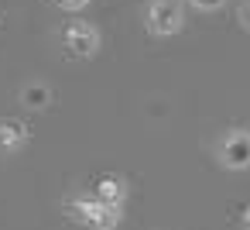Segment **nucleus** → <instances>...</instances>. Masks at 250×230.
<instances>
[{
    "instance_id": "3",
    "label": "nucleus",
    "mask_w": 250,
    "mask_h": 230,
    "mask_svg": "<svg viewBox=\"0 0 250 230\" xmlns=\"http://www.w3.org/2000/svg\"><path fill=\"white\" fill-rule=\"evenodd\" d=\"M216 165L226 172L250 168V127H229L216 141Z\"/></svg>"
},
{
    "instance_id": "6",
    "label": "nucleus",
    "mask_w": 250,
    "mask_h": 230,
    "mask_svg": "<svg viewBox=\"0 0 250 230\" xmlns=\"http://www.w3.org/2000/svg\"><path fill=\"white\" fill-rule=\"evenodd\" d=\"M93 196H96L100 203H106V206H120V209H124V203H127V196H130V185H127L124 175H100L96 185H93Z\"/></svg>"
},
{
    "instance_id": "2",
    "label": "nucleus",
    "mask_w": 250,
    "mask_h": 230,
    "mask_svg": "<svg viewBox=\"0 0 250 230\" xmlns=\"http://www.w3.org/2000/svg\"><path fill=\"white\" fill-rule=\"evenodd\" d=\"M144 28L154 38H171L185 28V0H147Z\"/></svg>"
},
{
    "instance_id": "7",
    "label": "nucleus",
    "mask_w": 250,
    "mask_h": 230,
    "mask_svg": "<svg viewBox=\"0 0 250 230\" xmlns=\"http://www.w3.org/2000/svg\"><path fill=\"white\" fill-rule=\"evenodd\" d=\"M52 86L48 83H42V79H31V83H24L21 86V103L28 107V110H45L48 103H52Z\"/></svg>"
},
{
    "instance_id": "9",
    "label": "nucleus",
    "mask_w": 250,
    "mask_h": 230,
    "mask_svg": "<svg viewBox=\"0 0 250 230\" xmlns=\"http://www.w3.org/2000/svg\"><path fill=\"white\" fill-rule=\"evenodd\" d=\"M89 4H93V0H55V7L69 11V14H79V11H86Z\"/></svg>"
},
{
    "instance_id": "4",
    "label": "nucleus",
    "mask_w": 250,
    "mask_h": 230,
    "mask_svg": "<svg viewBox=\"0 0 250 230\" xmlns=\"http://www.w3.org/2000/svg\"><path fill=\"white\" fill-rule=\"evenodd\" d=\"M62 48L72 55V59H96L100 48H103V35L93 21H69L62 28Z\"/></svg>"
},
{
    "instance_id": "10",
    "label": "nucleus",
    "mask_w": 250,
    "mask_h": 230,
    "mask_svg": "<svg viewBox=\"0 0 250 230\" xmlns=\"http://www.w3.org/2000/svg\"><path fill=\"white\" fill-rule=\"evenodd\" d=\"M236 18H240V28L250 35V0H247V4H240V14H236Z\"/></svg>"
},
{
    "instance_id": "1",
    "label": "nucleus",
    "mask_w": 250,
    "mask_h": 230,
    "mask_svg": "<svg viewBox=\"0 0 250 230\" xmlns=\"http://www.w3.org/2000/svg\"><path fill=\"white\" fill-rule=\"evenodd\" d=\"M65 213H69V220H76L79 227H89V230H117L124 223V209L106 206L96 196H72L65 203Z\"/></svg>"
},
{
    "instance_id": "8",
    "label": "nucleus",
    "mask_w": 250,
    "mask_h": 230,
    "mask_svg": "<svg viewBox=\"0 0 250 230\" xmlns=\"http://www.w3.org/2000/svg\"><path fill=\"white\" fill-rule=\"evenodd\" d=\"M226 4H229V0H188V7L199 11V14H216V11H223Z\"/></svg>"
},
{
    "instance_id": "5",
    "label": "nucleus",
    "mask_w": 250,
    "mask_h": 230,
    "mask_svg": "<svg viewBox=\"0 0 250 230\" xmlns=\"http://www.w3.org/2000/svg\"><path fill=\"white\" fill-rule=\"evenodd\" d=\"M31 141V131L18 117H0V155H18Z\"/></svg>"
},
{
    "instance_id": "11",
    "label": "nucleus",
    "mask_w": 250,
    "mask_h": 230,
    "mask_svg": "<svg viewBox=\"0 0 250 230\" xmlns=\"http://www.w3.org/2000/svg\"><path fill=\"white\" fill-rule=\"evenodd\" d=\"M240 227L250 230V203H243V209H240Z\"/></svg>"
}]
</instances>
